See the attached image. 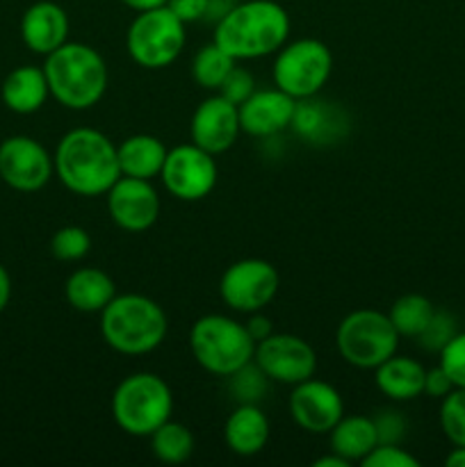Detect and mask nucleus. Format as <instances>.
<instances>
[{
    "instance_id": "c9c22d12",
    "label": "nucleus",
    "mask_w": 465,
    "mask_h": 467,
    "mask_svg": "<svg viewBox=\"0 0 465 467\" xmlns=\"http://www.w3.org/2000/svg\"><path fill=\"white\" fill-rule=\"evenodd\" d=\"M167 7L182 23H194L210 16V12H212V0H167Z\"/></svg>"
},
{
    "instance_id": "9d476101",
    "label": "nucleus",
    "mask_w": 465,
    "mask_h": 467,
    "mask_svg": "<svg viewBox=\"0 0 465 467\" xmlns=\"http://www.w3.org/2000/svg\"><path fill=\"white\" fill-rule=\"evenodd\" d=\"M281 278L267 260L244 258L226 267L219 281L222 301L235 313H260L276 296Z\"/></svg>"
},
{
    "instance_id": "a211bd4d",
    "label": "nucleus",
    "mask_w": 465,
    "mask_h": 467,
    "mask_svg": "<svg viewBox=\"0 0 465 467\" xmlns=\"http://www.w3.org/2000/svg\"><path fill=\"white\" fill-rule=\"evenodd\" d=\"M21 39L32 53L50 55L68 41V16L57 3L39 0L23 12Z\"/></svg>"
},
{
    "instance_id": "0eeeda50",
    "label": "nucleus",
    "mask_w": 465,
    "mask_h": 467,
    "mask_svg": "<svg viewBox=\"0 0 465 467\" xmlns=\"http://www.w3.org/2000/svg\"><path fill=\"white\" fill-rule=\"evenodd\" d=\"M336 345L342 358L360 369H377L397 354L399 333L390 317L378 310H354L340 322Z\"/></svg>"
},
{
    "instance_id": "20e7f679",
    "label": "nucleus",
    "mask_w": 465,
    "mask_h": 467,
    "mask_svg": "<svg viewBox=\"0 0 465 467\" xmlns=\"http://www.w3.org/2000/svg\"><path fill=\"white\" fill-rule=\"evenodd\" d=\"M167 315L144 295H117L100 310V333L114 351L150 354L167 336Z\"/></svg>"
},
{
    "instance_id": "423d86ee",
    "label": "nucleus",
    "mask_w": 465,
    "mask_h": 467,
    "mask_svg": "<svg viewBox=\"0 0 465 467\" xmlns=\"http://www.w3.org/2000/svg\"><path fill=\"white\" fill-rule=\"evenodd\" d=\"M171 388L158 374H130L119 383L112 395L114 422L121 431L137 438H150L155 429L171 420Z\"/></svg>"
},
{
    "instance_id": "7c9ffc66",
    "label": "nucleus",
    "mask_w": 465,
    "mask_h": 467,
    "mask_svg": "<svg viewBox=\"0 0 465 467\" xmlns=\"http://www.w3.org/2000/svg\"><path fill=\"white\" fill-rule=\"evenodd\" d=\"M456 333H459V328H456L454 315H450L447 310H436L431 322H429L427 328L419 333L418 340L419 345H422V349L438 351V354H440L442 347H445Z\"/></svg>"
},
{
    "instance_id": "9b49d317",
    "label": "nucleus",
    "mask_w": 465,
    "mask_h": 467,
    "mask_svg": "<svg viewBox=\"0 0 465 467\" xmlns=\"http://www.w3.org/2000/svg\"><path fill=\"white\" fill-rule=\"evenodd\" d=\"M253 363L264 372L269 381L296 386L317 369L315 349L299 336L272 333L255 345Z\"/></svg>"
},
{
    "instance_id": "cd10ccee",
    "label": "nucleus",
    "mask_w": 465,
    "mask_h": 467,
    "mask_svg": "<svg viewBox=\"0 0 465 467\" xmlns=\"http://www.w3.org/2000/svg\"><path fill=\"white\" fill-rule=\"evenodd\" d=\"M440 427L454 447H465V388H454L442 397Z\"/></svg>"
},
{
    "instance_id": "2eb2a0df",
    "label": "nucleus",
    "mask_w": 465,
    "mask_h": 467,
    "mask_svg": "<svg viewBox=\"0 0 465 467\" xmlns=\"http://www.w3.org/2000/svg\"><path fill=\"white\" fill-rule=\"evenodd\" d=\"M290 413L296 427L308 433H331L345 415L342 395L326 381L305 379L296 383L290 395Z\"/></svg>"
},
{
    "instance_id": "e433bc0d",
    "label": "nucleus",
    "mask_w": 465,
    "mask_h": 467,
    "mask_svg": "<svg viewBox=\"0 0 465 467\" xmlns=\"http://www.w3.org/2000/svg\"><path fill=\"white\" fill-rule=\"evenodd\" d=\"M454 390V383H451L450 374L438 365V368L427 369V379H424V395L433 397V400H442L450 392Z\"/></svg>"
},
{
    "instance_id": "ea45409f",
    "label": "nucleus",
    "mask_w": 465,
    "mask_h": 467,
    "mask_svg": "<svg viewBox=\"0 0 465 467\" xmlns=\"http://www.w3.org/2000/svg\"><path fill=\"white\" fill-rule=\"evenodd\" d=\"M126 7L135 9V12H149V9H155V7H164L167 5V0H121Z\"/></svg>"
},
{
    "instance_id": "c756f323",
    "label": "nucleus",
    "mask_w": 465,
    "mask_h": 467,
    "mask_svg": "<svg viewBox=\"0 0 465 467\" xmlns=\"http://www.w3.org/2000/svg\"><path fill=\"white\" fill-rule=\"evenodd\" d=\"M267 381L269 379L264 377L263 369L251 360L249 365L231 374V390L240 400V404H255L263 397Z\"/></svg>"
},
{
    "instance_id": "f257e3e1",
    "label": "nucleus",
    "mask_w": 465,
    "mask_h": 467,
    "mask_svg": "<svg viewBox=\"0 0 465 467\" xmlns=\"http://www.w3.org/2000/svg\"><path fill=\"white\" fill-rule=\"evenodd\" d=\"M290 36V16L276 0L231 5L214 26V44L232 59H258L278 53Z\"/></svg>"
},
{
    "instance_id": "a878e982",
    "label": "nucleus",
    "mask_w": 465,
    "mask_h": 467,
    "mask_svg": "<svg viewBox=\"0 0 465 467\" xmlns=\"http://www.w3.org/2000/svg\"><path fill=\"white\" fill-rule=\"evenodd\" d=\"M433 313H436V308L424 295H404L390 306L388 317H390L399 337H419V333L431 322Z\"/></svg>"
},
{
    "instance_id": "5701e85b",
    "label": "nucleus",
    "mask_w": 465,
    "mask_h": 467,
    "mask_svg": "<svg viewBox=\"0 0 465 467\" xmlns=\"http://www.w3.org/2000/svg\"><path fill=\"white\" fill-rule=\"evenodd\" d=\"M64 295L80 313H100L117 296V287L103 269L82 267L67 278Z\"/></svg>"
},
{
    "instance_id": "473e14b6",
    "label": "nucleus",
    "mask_w": 465,
    "mask_h": 467,
    "mask_svg": "<svg viewBox=\"0 0 465 467\" xmlns=\"http://www.w3.org/2000/svg\"><path fill=\"white\" fill-rule=\"evenodd\" d=\"M360 463L365 467H418L419 461L395 442H378Z\"/></svg>"
},
{
    "instance_id": "f3484780",
    "label": "nucleus",
    "mask_w": 465,
    "mask_h": 467,
    "mask_svg": "<svg viewBox=\"0 0 465 467\" xmlns=\"http://www.w3.org/2000/svg\"><path fill=\"white\" fill-rule=\"evenodd\" d=\"M296 112V99L276 89L253 91L244 103L240 105V126L242 132L251 137H274L287 126Z\"/></svg>"
},
{
    "instance_id": "b1692460",
    "label": "nucleus",
    "mask_w": 465,
    "mask_h": 467,
    "mask_svg": "<svg viewBox=\"0 0 465 467\" xmlns=\"http://www.w3.org/2000/svg\"><path fill=\"white\" fill-rule=\"evenodd\" d=\"M377 445L378 433L374 420L365 415H342L340 422L331 429V451L349 463H360Z\"/></svg>"
},
{
    "instance_id": "dca6fc26",
    "label": "nucleus",
    "mask_w": 465,
    "mask_h": 467,
    "mask_svg": "<svg viewBox=\"0 0 465 467\" xmlns=\"http://www.w3.org/2000/svg\"><path fill=\"white\" fill-rule=\"evenodd\" d=\"M240 132V108L219 94L205 99L191 114V144L212 155L226 153L237 141Z\"/></svg>"
},
{
    "instance_id": "39448f33",
    "label": "nucleus",
    "mask_w": 465,
    "mask_h": 467,
    "mask_svg": "<svg viewBox=\"0 0 465 467\" xmlns=\"http://www.w3.org/2000/svg\"><path fill=\"white\" fill-rule=\"evenodd\" d=\"M190 349L205 372L231 377L253 360L255 340L246 324L226 315H205L191 327Z\"/></svg>"
},
{
    "instance_id": "1a4fd4ad",
    "label": "nucleus",
    "mask_w": 465,
    "mask_h": 467,
    "mask_svg": "<svg viewBox=\"0 0 465 467\" xmlns=\"http://www.w3.org/2000/svg\"><path fill=\"white\" fill-rule=\"evenodd\" d=\"M333 71V55L319 39L285 44L274 59V85L292 99H313L324 89Z\"/></svg>"
},
{
    "instance_id": "ddd939ff",
    "label": "nucleus",
    "mask_w": 465,
    "mask_h": 467,
    "mask_svg": "<svg viewBox=\"0 0 465 467\" xmlns=\"http://www.w3.org/2000/svg\"><path fill=\"white\" fill-rule=\"evenodd\" d=\"M55 173L53 158L36 140L14 135L0 144V178L12 190L32 194L48 185Z\"/></svg>"
},
{
    "instance_id": "79ce46f5",
    "label": "nucleus",
    "mask_w": 465,
    "mask_h": 467,
    "mask_svg": "<svg viewBox=\"0 0 465 467\" xmlns=\"http://www.w3.org/2000/svg\"><path fill=\"white\" fill-rule=\"evenodd\" d=\"M450 467H465V447H456L450 456L445 459Z\"/></svg>"
},
{
    "instance_id": "aec40b11",
    "label": "nucleus",
    "mask_w": 465,
    "mask_h": 467,
    "mask_svg": "<svg viewBox=\"0 0 465 467\" xmlns=\"http://www.w3.org/2000/svg\"><path fill=\"white\" fill-rule=\"evenodd\" d=\"M374 383L392 401H410L424 395L427 369L406 356H390L374 369Z\"/></svg>"
},
{
    "instance_id": "7ed1b4c3",
    "label": "nucleus",
    "mask_w": 465,
    "mask_h": 467,
    "mask_svg": "<svg viewBox=\"0 0 465 467\" xmlns=\"http://www.w3.org/2000/svg\"><path fill=\"white\" fill-rule=\"evenodd\" d=\"M44 73L50 96L68 109L94 108L108 89V64L103 55L78 41H67L46 55Z\"/></svg>"
},
{
    "instance_id": "2f4dec72",
    "label": "nucleus",
    "mask_w": 465,
    "mask_h": 467,
    "mask_svg": "<svg viewBox=\"0 0 465 467\" xmlns=\"http://www.w3.org/2000/svg\"><path fill=\"white\" fill-rule=\"evenodd\" d=\"M440 368L450 374L454 388H465V333H456L442 347Z\"/></svg>"
},
{
    "instance_id": "4be33fe9",
    "label": "nucleus",
    "mask_w": 465,
    "mask_h": 467,
    "mask_svg": "<svg viewBox=\"0 0 465 467\" xmlns=\"http://www.w3.org/2000/svg\"><path fill=\"white\" fill-rule=\"evenodd\" d=\"M167 146L153 135H132L117 146L119 169L121 176L153 181L162 173L164 160H167Z\"/></svg>"
},
{
    "instance_id": "f03ea898",
    "label": "nucleus",
    "mask_w": 465,
    "mask_h": 467,
    "mask_svg": "<svg viewBox=\"0 0 465 467\" xmlns=\"http://www.w3.org/2000/svg\"><path fill=\"white\" fill-rule=\"evenodd\" d=\"M55 173L78 196H103L121 178L117 146L96 128H76L59 140Z\"/></svg>"
},
{
    "instance_id": "412c9836",
    "label": "nucleus",
    "mask_w": 465,
    "mask_h": 467,
    "mask_svg": "<svg viewBox=\"0 0 465 467\" xmlns=\"http://www.w3.org/2000/svg\"><path fill=\"white\" fill-rule=\"evenodd\" d=\"M0 96H3V103L7 105V109H12L16 114H32L36 109H41L50 96L44 67L14 68L5 78Z\"/></svg>"
},
{
    "instance_id": "c85d7f7f",
    "label": "nucleus",
    "mask_w": 465,
    "mask_h": 467,
    "mask_svg": "<svg viewBox=\"0 0 465 467\" xmlns=\"http://www.w3.org/2000/svg\"><path fill=\"white\" fill-rule=\"evenodd\" d=\"M91 249V237L80 226H64L50 240V254L62 263H76L82 260Z\"/></svg>"
},
{
    "instance_id": "a19ab883",
    "label": "nucleus",
    "mask_w": 465,
    "mask_h": 467,
    "mask_svg": "<svg viewBox=\"0 0 465 467\" xmlns=\"http://www.w3.org/2000/svg\"><path fill=\"white\" fill-rule=\"evenodd\" d=\"M351 463L346 459H342L340 454L331 451L328 456H322V459L315 461V467H349Z\"/></svg>"
},
{
    "instance_id": "f704fd0d",
    "label": "nucleus",
    "mask_w": 465,
    "mask_h": 467,
    "mask_svg": "<svg viewBox=\"0 0 465 467\" xmlns=\"http://www.w3.org/2000/svg\"><path fill=\"white\" fill-rule=\"evenodd\" d=\"M372 420L378 433V442H395V445H399V441L406 433V420L397 410H381Z\"/></svg>"
},
{
    "instance_id": "f8f14e48",
    "label": "nucleus",
    "mask_w": 465,
    "mask_h": 467,
    "mask_svg": "<svg viewBox=\"0 0 465 467\" xmlns=\"http://www.w3.org/2000/svg\"><path fill=\"white\" fill-rule=\"evenodd\" d=\"M160 176L171 196L181 201H201L217 185V162L212 153L196 144H182L169 150Z\"/></svg>"
},
{
    "instance_id": "6e6552de",
    "label": "nucleus",
    "mask_w": 465,
    "mask_h": 467,
    "mask_svg": "<svg viewBox=\"0 0 465 467\" xmlns=\"http://www.w3.org/2000/svg\"><path fill=\"white\" fill-rule=\"evenodd\" d=\"M185 23L164 7L137 12L126 35L130 57L144 68H164L185 48Z\"/></svg>"
},
{
    "instance_id": "58836bf2",
    "label": "nucleus",
    "mask_w": 465,
    "mask_h": 467,
    "mask_svg": "<svg viewBox=\"0 0 465 467\" xmlns=\"http://www.w3.org/2000/svg\"><path fill=\"white\" fill-rule=\"evenodd\" d=\"M9 296H12V278H9L7 269L0 265V313L7 308Z\"/></svg>"
},
{
    "instance_id": "72a5a7b5",
    "label": "nucleus",
    "mask_w": 465,
    "mask_h": 467,
    "mask_svg": "<svg viewBox=\"0 0 465 467\" xmlns=\"http://www.w3.org/2000/svg\"><path fill=\"white\" fill-rule=\"evenodd\" d=\"M217 91L219 96H223V99L231 100V103H235L237 108H240V105L255 91L253 73L246 71V68L242 67H232L231 71H228V76L223 78L222 87H219Z\"/></svg>"
},
{
    "instance_id": "4468645a",
    "label": "nucleus",
    "mask_w": 465,
    "mask_h": 467,
    "mask_svg": "<svg viewBox=\"0 0 465 467\" xmlns=\"http://www.w3.org/2000/svg\"><path fill=\"white\" fill-rule=\"evenodd\" d=\"M112 222L128 233H144L160 217V196L150 181L121 176L108 192Z\"/></svg>"
},
{
    "instance_id": "6ab92c4d",
    "label": "nucleus",
    "mask_w": 465,
    "mask_h": 467,
    "mask_svg": "<svg viewBox=\"0 0 465 467\" xmlns=\"http://www.w3.org/2000/svg\"><path fill=\"white\" fill-rule=\"evenodd\" d=\"M226 447L237 456H255L269 442V420L255 404H240L223 424Z\"/></svg>"
},
{
    "instance_id": "4c0bfd02",
    "label": "nucleus",
    "mask_w": 465,
    "mask_h": 467,
    "mask_svg": "<svg viewBox=\"0 0 465 467\" xmlns=\"http://www.w3.org/2000/svg\"><path fill=\"white\" fill-rule=\"evenodd\" d=\"M246 328H249L251 337L255 340V345H258L260 340H264L267 336H272V322H269L267 317H263L260 313H251V319L246 322Z\"/></svg>"
},
{
    "instance_id": "393cba45",
    "label": "nucleus",
    "mask_w": 465,
    "mask_h": 467,
    "mask_svg": "<svg viewBox=\"0 0 465 467\" xmlns=\"http://www.w3.org/2000/svg\"><path fill=\"white\" fill-rule=\"evenodd\" d=\"M150 450L155 459L162 463H185L194 454V436L185 424L167 420L162 427L150 433Z\"/></svg>"
},
{
    "instance_id": "bb28decb",
    "label": "nucleus",
    "mask_w": 465,
    "mask_h": 467,
    "mask_svg": "<svg viewBox=\"0 0 465 467\" xmlns=\"http://www.w3.org/2000/svg\"><path fill=\"white\" fill-rule=\"evenodd\" d=\"M232 67H235V59L212 41L196 53L194 62H191V76H194L196 85H201L203 89L217 91Z\"/></svg>"
}]
</instances>
